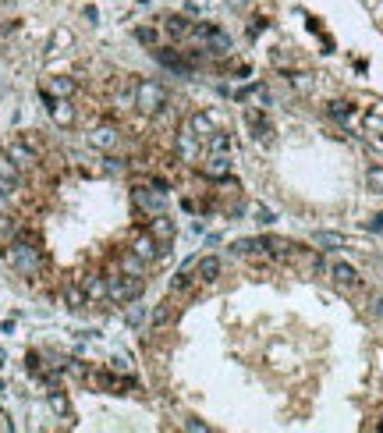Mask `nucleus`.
Returning a JSON list of instances; mask_svg holds the SVG:
<instances>
[{
	"instance_id": "f257e3e1",
	"label": "nucleus",
	"mask_w": 383,
	"mask_h": 433,
	"mask_svg": "<svg viewBox=\"0 0 383 433\" xmlns=\"http://www.w3.org/2000/svg\"><path fill=\"white\" fill-rule=\"evenodd\" d=\"M4 263L15 270L18 277H39L43 274V266H46V259H43V249L22 231L18 238H11V242H4Z\"/></svg>"
},
{
	"instance_id": "f03ea898",
	"label": "nucleus",
	"mask_w": 383,
	"mask_h": 433,
	"mask_svg": "<svg viewBox=\"0 0 383 433\" xmlns=\"http://www.w3.org/2000/svg\"><path fill=\"white\" fill-rule=\"evenodd\" d=\"M163 103H167V92H163L160 82H149V78L135 82V111H142V114H160Z\"/></svg>"
},
{
	"instance_id": "7ed1b4c3",
	"label": "nucleus",
	"mask_w": 383,
	"mask_h": 433,
	"mask_svg": "<svg viewBox=\"0 0 383 433\" xmlns=\"http://www.w3.org/2000/svg\"><path fill=\"white\" fill-rule=\"evenodd\" d=\"M85 142H89L96 153H106V156H111V153L121 149V132H118L114 125H96V128L85 135Z\"/></svg>"
},
{
	"instance_id": "20e7f679",
	"label": "nucleus",
	"mask_w": 383,
	"mask_h": 433,
	"mask_svg": "<svg viewBox=\"0 0 383 433\" xmlns=\"http://www.w3.org/2000/svg\"><path fill=\"white\" fill-rule=\"evenodd\" d=\"M128 249H132L135 256H142L149 266H153L156 259H163V256H167V249H163V245H160V242H156L149 231H139V235L132 238V245H128Z\"/></svg>"
},
{
	"instance_id": "39448f33",
	"label": "nucleus",
	"mask_w": 383,
	"mask_h": 433,
	"mask_svg": "<svg viewBox=\"0 0 383 433\" xmlns=\"http://www.w3.org/2000/svg\"><path fill=\"white\" fill-rule=\"evenodd\" d=\"M323 270L330 274V281H334L337 288H355V284H358V270H355L351 263H344V259H330Z\"/></svg>"
},
{
	"instance_id": "423d86ee",
	"label": "nucleus",
	"mask_w": 383,
	"mask_h": 433,
	"mask_svg": "<svg viewBox=\"0 0 383 433\" xmlns=\"http://www.w3.org/2000/svg\"><path fill=\"white\" fill-rule=\"evenodd\" d=\"M114 270H121V274H128V277H146V274H149V263H146L142 256H135L132 249H121Z\"/></svg>"
},
{
	"instance_id": "0eeeda50",
	"label": "nucleus",
	"mask_w": 383,
	"mask_h": 433,
	"mask_svg": "<svg viewBox=\"0 0 383 433\" xmlns=\"http://www.w3.org/2000/svg\"><path fill=\"white\" fill-rule=\"evenodd\" d=\"M174 149H178V160H185V164H195V160H199V153H202V139H195V135H192V132L181 125Z\"/></svg>"
},
{
	"instance_id": "6e6552de",
	"label": "nucleus",
	"mask_w": 383,
	"mask_h": 433,
	"mask_svg": "<svg viewBox=\"0 0 383 433\" xmlns=\"http://www.w3.org/2000/svg\"><path fill=\"white\" fill-rule=\"evenodd\" d=\"M50 118H53V125H57V128H75L78 111H75L71 99H50Z\"/></svg>"
},
{
	"instance_id": "1a4fd4ad",
	"label": "nucleus",
	"mask_w": 383,
	"mask_h": 433,
	"mask_svg": "<svg viewBox=\"0 0 383 433\" xmlns=\"http://www.w3.org/2000/svg\"><path fill=\"white\" fill-rule=\"evenodd\" d=\"M291 263L302 270L305 277H316L319 270L326 266V263H323V256H319V252H312V249H295V252H291Z\"/></svg>"
},
{
	"instance_id": "9d476101",
	"label": "nucleus",
	"mask_w": 383,
	"mask_h": 433,
	"mask_svg": "<svg viewBox=\"0 0 383 433\" xmlns=\"http://www.w3.org/2000/svg\"><path fill=\"white\" fill-rule=\"evenodd\" d=\"M163 249H167L171 242H174V224H171V216L167 213H156V216H149V228H146Z\"/></svg>"
},
{
	"instance_id": "9b49d317",
	"label": "nucleus",
	"mask_w": 383,
	"mask_h": 433,
	"mask_svg": "<svg viewBox=\"0 0 383 433\" xmlns=\"http://www.w3.org/2000/svg\"><path fill=\"white\" fill-rule=\"evenodd\" d=\"M216 277H221V259H216V256H202L195 263V284H216Z\"/></svg>"
},
{
	"instance_id": "f8f14e48",
	"label": "nucleus",
	"mask_w": 383,
	"mask_h": 433,
	"mask_svg": "<svg viewBox=\"0 0 383 433\" xmlns=\"http://www.w3.org/2000/svg\"><path fill=\"white\" fill-rule=\"evenodd\" d=\"M82 288H85L89 305L92 302H106V274H85L82 277Z\"/></svg>"
},
{
	"instance_id": "ddd939ff",
	"label": "nucleus",
	"mask_w": 383,
	"mask_h": 433,
	"mask_svg": "<svg viewBox=\"0 0 383 433\" xmlns=\"http://www.w3.org/2000/svg\"><path fill=\"white\" fill-rule=\"evenodd\" d=\"M43 96H50V99H71L75 96V82L71 78H46L43 82Z\"/></svg>"
},
{
	"instance_id": "4468645a",
	"label": "nucleus",
	"mask_w": 383,
	"mask_h": 433,
	"mask_svg": "<svg viewBox=\"0 0 383 433\" xmlns=\"http://www.w3.org/2000/svg\"><path fill=\"white\" fill-rule=\"evenodd\" d=\"M174 319H178V305H174V302H160V305L153 309V316H149V323H153L156 331L174 327Z\"/></svg>"
},
{
	"instance_id": "2eb2a0df",
	"label": "nucleus",
	"mask_w": 383,
	"mask_h": 433,
	"mask_svg": "<svg viewBox=\"0 0 383 433\" xmlns=\"http://www.w3.org/2000/svg\"><path fill=\"white\" fill-rule=\"evenodd\" d=\"M185 128H188L195 139H202V142L216 132V125H213V118H209V114H192V118L185 121Z\"/></svg>"
},
{
	"instance_id": "dca6fc26",
	"label": "nucleus",
	"mask_w": 383,
	"mask_h": 433,
	"mask_svg": "<svg viewBox=\"0 0 383 433\" xmlns=\"http://www.w3.org/2000/svg\"><path fill=\"white\" fill-rule=\"evenodd\" d=\"M153 57L163 64V68H171V71H188V61L181 57V53H174V50H153Z\"/></svg>"
},
{
	"instance_id": "f3484780",
	"label": "nucleus",
	"mask_w": 383,
	"mask_h": 433,
	"mask_svg": "<svg viewBox=\"0 0 383 433\" xmlns=\"http://www.w3.org/2000/svg\"><path fill=\"white\" fill-rule=\"evenodd\" d=\"M0 178H8V181H15V185H22V171H18V164L8 156V146H0Z\"/></svg>"
},
{
	"instance_id": "a211bd4d",
	"label": "nucleus",
	"mask_w": 383,
	"mask_h": 433,
	"mask_svg": "<svg viewBox=\"0 0 383 433\" xmlns=\"http://www.w3.org/2000/svg\"><path fill=\"white\" fill-rule=\"evenodd\" d=\"M316 245H323V249H344L348 245V238L344 235H337V231H316V238H312Z\"/></svg>"
},
{
	"instance_id": "6ab92c4d",
	"label": "nucleus",
	"mask_w": 383,
	"mask_h": 433,
	"mask_svg": "<svg viewBox=\"0 0 383 433\" xmlns=\"http://www.w3.org/2000/svg\"><path fill=\"white\" fill-rule=\"evenodd\" d=\"M64 305H71V309H85V305H89L85 288H82V284H68V288H64Z\"/></svg>"
},
{
	"instance_id": "aec40b11",
	"label": "nucleus",
	"mask_w": 383,
	"mask_h": 433,
	"mask_svg": "<svg viewBox=\"0 0 383 433\" xmlns=\"http://www.w3.org/2000/svg\"><path fill=\"white\" fill-rule=\"evenodd\" d=\"M167 32H171L174 39H188L192 22H188V18H181V15H174V18H167Z\"/></svg>"
},
{
	"instance_id": "412c9836",
	"label": "nucleus",
	"mask_w": 383,
	"mask_h": 433,
	"mask_svg": "<svg viewBox=\"0 0 383 433\" xmlns=\"http://www.w3.org/2000/svg\"><path fill=\"white\" fill-rule=\"evenodd\" d=\"M46 401H50V412H53V415H68V412H71V405H68V394H64V391H50V398H46Z\"/></svg>"
},
{
	"instance_id": "4be33fe9",
	"label": "nucleus",
	"mask_w": 383,
	"mask_h": 433,
	"mask_svg": "<svg viewBox=\"0 0 383 433\" xmlns=\"http://www.w3.org/2000/svg\"><path fill=\"white\" fill-rule=\"evenodd\" d=\"M202 174H209V178H224V174H228V156H213L209 164L202 167Z\"/></svg>"
},
{
	"instance_id": "5701e85b",
	"label": "nucleus",
	"mask_w": 383,
	"mask_h": 433,
	"mask_svg": "<svg viewBox=\"0 0 383 433\" xmlns=\"http://www.w3.org/2000/svg\"><path fill=\"white\" fill-rule=\"evenodd\" d=\"M365 185H369V192L383 195V167H369L365 171Z\"/></svg>"
},
{
	"instance_id": "b1692460",
	"label": "nucleus",
	"mask_w": 383,
	"mask_h": 433,
	"mask_svg": "<svg viewBox=\"0 0 383 433\" xmlns=\"http://www.w3.org/2000/svg\"><path fill=\"white\" fill-rule=\"evenodd\" d=\"M330 114H334V118H341V121H348V118H351V103L334 99V103H330Z\"/></svg>"
},
{
	"instance_id": "393cba45",
	"label": "nucleus",
	"mask_w": 383,
	"mask_h": 433,
	"mask_svg": "<svg viewBox=\"0 0 383 433\" xmlns=\"http://www.w3.org/2000/svg\"><path fill=\"white\" fill-rule=\"evenodd\" d=\"M365 132H376V135H383V114H379V111L365 114Z\"/></svg>"
},
{
	"instance_id": "a878e982",
	"label": "nucleus",
	"mask_w": 383,
	"mask_h": 433,
	"mask_svg": "<svg viewBox=\"0 0 383 433\" xmlns=\"http://www.w3.org/2000/svg\"><path fill=\"white\" fill-rule=\"evenodd\" d=\"M291 82H295V89H298V92H312V75H295Z\"/></svg>"
},
{
	"instance_id": "bb28decb",
	"label": "nucleus",
	"mask_w": 383,
	"mask_h": 433,
	"mask_svg": "<svg viewBox=\"0 0 383 433\" xmlns=\"http://www.w3.org/2000/svg\"><path fill=\"white\" fill-rule=\"evenodd\" d=\"M185 429H192V433H209V426H206L202 419H188V422H185Z\"/></svg>"
},
{
	"instance_id": "cd10ccee",
	"label": "nucleus",
	"mask_w": 383,
	"mask_h": 433,
	"mask_svg": "<svg viewBox=\"0 0 383 433\" xmlns=\"http://www.w3.org/2000/svg\"><path fill=\"white\" fill-rule=\"evenodd\" d=\"M135 36H139L142 43H149V46H156V32H153V29H139Z\"/></svg>"
},
{
	"instance_id": "c85d7f7f",
	"label": "nucleus",
	"mask_w": 383,
	"mask_h": 433,
	"mask_svg": "<svg viewBox=\"0 0 383 433\" xmlns=\"http://www.w3.org/2000/svg\"><path fill=\"white\" fill-rule=\"evenodd\" d=\"M114 369H118V373H128L132 366H128V359H121V355H118V359H114Z\"/></svg>"
},
{
	"instance_id": "c756f323",
	"label": "nucleus",
	"mask_w": 383,
	"mask_h": 433,
	"mask_svg": "<svg viewBox=\"0 0 383 433\" xmlns=\"http://www.w3.org/2000/svg\"><path fill=\"white\" fill-rule=\"evenodd\" d=\"M369 228H372V231H383V213H379V216H372V224H369Z\"/></svg>"
}]
</instances>
